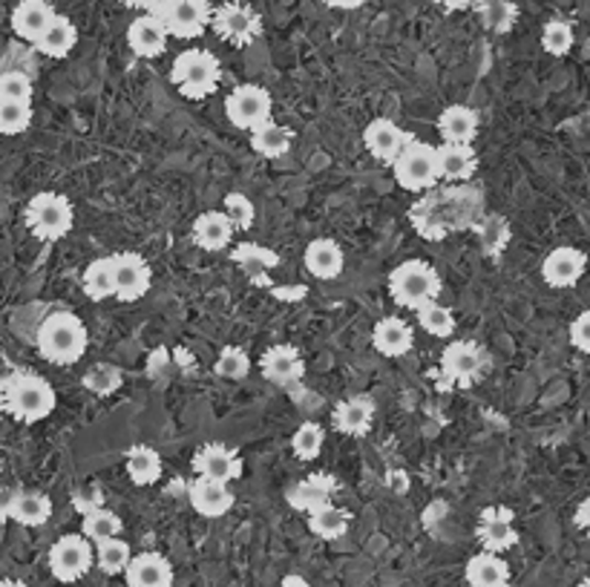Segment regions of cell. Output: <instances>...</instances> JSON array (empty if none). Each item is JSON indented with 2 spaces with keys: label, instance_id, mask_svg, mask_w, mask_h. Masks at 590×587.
<instances>
[{
  "label": "cell",
  "instance_id": "6da1fadb",
  "mask_svg": "<svg viewBox=\"0 0 590 587\" xmlns=\"http://www.w3.org/2000/svg\"><path fill=\"white\" fill-rule=\"evenodd\" d=\"M3 410L21 424H41L58 406L53 383L35 372H12L0 383Z\"/></svg>",
  "mask_w": 590,
  "mask_h": 587
},
{
  "label": "cell",
  "instance_id": "7a4b0ae2",
  "mask_svg": "<svg viewBox=\"0 0 590 587\" xmlns=\"http://www.w3.org/2000/svg\"><path fill=\"white\" fill-rule=\"evenodd\" d=\"M35 346L37 355L50 363L75 366L87 355L90 335H87L81 317H75L73 312H53L37 326Z\"/></svg>",
  "mask_w": 590,
  "mask_h": 587
},
{
  "label": "cell",
  "instance_id": "3957f363",
  "mask_svg": "<svg viewBox=\"0 0 590 587\" xmlns=\"http://www.w3.org/2000/svg\"><path fill=\"white\" fill-rule=\"evenodd\" d=\"M444 289L441 274L426 260H406L389 274V294L406 312H418L424 305L438 303Z\"/></svg>",
  "mask_w": 590,
  "mask_h": 587
},
{
  "label": "cell",
  "instance_id": "277c9868",
  "mask_svg": "<svg viewBox=\"0 0 590 587\" xmlns=\"http://www.w3.org/2000/svg\"><path fill=\"white\" fill-rule=\"evenodd\" d=\"M222 81V64L210 50H185L176 55L171 67V84L179 89V96L190 98V101H203V98L214 96Z\"/></svg>",
  "mask_w": 590,
  "mask_h": 587
},
{
  "label": "cell",
  "instance_id": "5b68a950",
  "mask_svg": "<svg viewBox=\"0 0 590 587\" xmlns=\"http://www.w3.org/2000/svg\"><path fill=\"white\" fill-rule=\"evenodd\" d=\"M23 222L30 228V233L41 242H58L67 237L75 225V208L73 202L64 194H35L23 210Z\"/></svg>",
  "mask_w": 590,
  "mask_h": 587
},
{
  "label": "cell",
  "instance_id": "8992f818",
  "mask_svg": "<svg viewBox=\"0 0 590 587\" xmlns=\"http://www.w3.org/2000/svg\"><path fill=\"white\" fill-rule=\"evenodd\" d=\"M392 173H395L397 187H404L409 194L433 191V187L441 182L435 148L433 144L418 142V139H412V142L401 150V156L392 162Z\"/></svg>",
  "mask_w": 590,
  "mask_h": 587
},
{
  "label": "cell",
  "instance_id": "52a82bcc",
  "mask_svg": "<svg viewBox=\"0 0 590 587\" xmlns=\"http://www.w3.org/2000/svg\"><path fill=\"white\" fill-rule=\"evenodd\" d=\"M46 562H50V573L55 579L64 581V585H73V581L84 579L90 573V567L96 565V544L84 533L61 535L58 542L50 547Z\"/></svg>",
  "mask_w": 590,
  "mask_h": 587
},
{
  "label": "cell",
  "instance_id": "ba28073f",
  "mask_svg": "<svg viewBox=\"0 0 590 587\" xmlns=\"http://www.w3.org/2000/svg\"><path fill=\"white\" fill-rule=\"evenodd\" d=\"M210 30L231 46H251L262 37V18L254 7H248L242 0H228L222 7L214 9Z\"/></svg>",
  "mask_w": 590,
  "mask_h": 587
},
{
  "label": "cell",
  "instance_id": "9c48e42d",
  "mask_svg": "<svg viewBox=\"0 0 590 587\" xmlns=\"http://www.w3.org/2000/svg\"><path fill=\"white\" fill-rule=\"evenodd\" d=\"M271 112H274V98L260 84H240L225 98V116L237 130H245V133L271 121Z\"/></svg>",
  "mask_w": 590,
  "mask_h": 587
},
{
  "label": "cell",
  "instance_id": "30bf717a",
  "mask_svg": "<svg viewBox=\"0 0 590 587\" xmlns=\"http://www.w3.org/2000/svg\"><path fill=\"white\" fill-rule=\"evenodd\" d=\"M194 472L199 478H210V481H240L242 472H245V464H242V455L228 444H205L194 453V461H190Z\"/></svg>",
  "mask_w": 590,
  "mask_h": 587
},
{
  "label": "cell",
  "instance_id": "8fae6325",
  "mask_svg": "<svg viewBox=\"0 0 590 587\" xmlns=\"http://www.w3.org/2000/svg\"><path fill=\"white\" fill-rule=\"evenodd\" d=\"M112 262H116V300H121V303L142 300L150 291V285H153L150 262L135 251L112 253Z\"/></svg>",
  "mask_w": 590,
  "mask_h": 587
},
{
  "label": "cell",
  "instance_id": "7c38bea8",
  "mask_svg": "<svg viewBox=\"0 0 590 587\" xmlns=\"http://www.w3.org/2000/svg\"><path fill=\"white\" fill-rule=\"evenodd\" d=\"M476 535L484 551L490 553H507L518 544V530H516V513L510 507H484L479 515V528Z\"/></svg>",
  "mask_w": 590,
  "mask_h": 587
},
{
  "label": "cell",
  "instance_id": "4fadbf2b",
  "mask_svg": "<svg viewBox=\"0 0 590 587\" xmlns=\"http://www.w3.org/2000/svg\"><path fill=\"white\" fill-rule=\"evenodd\" d=\"M584 271H588V253L570 246L554 248L542 262V280L550 289H573Z\"/></svg>",
  "mask_w": 590,
  "mask_h": 587
},
{
  "label": "cell",
  "instance_id": "5bb4252c",
  "mask_svg": "<svg viewBox=\"0 0 590 587\" xmlns=\"http://www.w3.org/2000/svg\"><path fill=\"white\" fill-rule=\"evenodd\" d=\"M210 21H214L210 0H176L165 15L171 37H182V41H194V37L205 35V30H210Z\"/></svg>",
  "mask_w": 590,
  "mask_h": 587
},
{
  "label": "cell",
  "instance_id": "9a60e30c",
  "mask_svg": "<svg viewBox=\"0 0 590 587\" xmlns=\"http://www.w3.org/2000/svg\"><path fill=\"white\" fill-rule=\"evenodd\" d=\"M260 372L274 387H288V383L303 380L306 363H303V355L297 351V346H292V343H274L260 357Z\"/></svg>",
  "mask_w": 590,
  "mask_h": 587
},
{
  "label": "cell",
  "instance_id": "2e32d148",
  "mask_svg": "<svg viewBox=\"0 0 590 587\" xmlns=\"http://www.w3.org/2000/svg\"><path fill=\"white\" fill-rule=\"evenodd\" d=\"M441 374L447 383L470 387L481 374V349L472 340H449L441 355Z\"/></svg>",
  "mask_w": 590,
  "mask_h": 587
},
{
  "label": "cell",
  "instance_id": "e0dca14e",
  "mask_svg": "<svg viewBox=\"0 0 590 587\" xmlns=\"http://www.w3.org/2000/svg\"><path fill=\"white\" fill-rule=\"evenodd\" d=\"M409 142L412 139L406 135L404 127L397 124V121L386 119V116L372 119L367 124V130H363V144H367V150L378 159V162L392 164Z\"/></svg>",
  "mask_w": 590,
  "mask_h": 587
},
{
  "label": "cell",
  "instance_id": "ac0fdd59",
  "mask_svg": "<svg viewBox=\"0 0 590 587\" xmlns=\"http://www.w3.org/2000/svg\"><path fill=\"white\" fill-rule=\"evenodd\" d=\"M187 501L203 519H222L233 510V492L228 490V483L199 476L187 487Z\"/></svg>",
  "mask_w": 590,
  "mask_h": 587
},
{
  "label": "cell",
  "instance_id": "d6986e66",
  "mask_svg": "<svg viewBox=\"0 0 590 587\" xmlns=\"http://www.w3.org/2000/svg\"><path fill=\"white\" fill-rule=\"evenodd\" d=\"M167 41H171V32H167L165 21L156 15H148V12L135 18L128 26V46L139 58H159V55H165Z\"/></svg>",
  "mask_w": 590,
  "mask_h": 587
},
{
  "label": "cell",
  "instance_id": "ffe728a7",
  "mask_svg": "<svg viewBox=\"0 0 590 587\" xmlns=\"http://www.w3.org/2000/svg\"><path fill=\"white\" fill-rule=\"evenodd\" d=\"M124 579H128V587H173L176 573H173L171 558L156 551H144L135 553L124 570Z\"/></svg>",
  "mask_w": 590,
  "mask_h": 587
},
{
  "label": "cell",
  "instance_id": "44dd1931",
  "mask_svg": "<svg viewBox=\"0 0 590 587\" xmlns=\"http://www.w3.org/2000/svg\"><path fill=\"white\" fill-rule=\"evenodd\" d=\"M303 262H306V271L314 280L329 283V280H337V276L343 274L346 253L337 239L320 237L308 242L306 253H303Z\"/></svg>",
  "mask_w": 590,
  "mask_h": 587
},
{
  "label": "cell",
  "instance_id": "7402d4cb",
  "mask_svg": "<svg viewBox=\"0 0 590 587\" xmlns=\"http://www.w3.org/2000/svg\"><path fill=\"white\" fill-rule=\"evenodd\" d=\"M233 231H237V228H233V222L228 219L225 210H205V214L196 216L194 225H190V239H194L196 248L217 253L231 246Z\"/></svg>",
  "mask_w": 590,
  "mask_h": 587
},
{
  "label": "cell",
  "instance_id": "603a6c76",
  "mask_svg": "<svg viewBox=\"0 0 590 587\" xmlns=\"http://www.w3.org/2000/svg\"><path fill=\"white\" fill-rule=\"evenodd\" d=\"M435 159H438V173H441L444 182H470L479 171V153L472 144H452L441 142L435 148Z\"/></svg>",
  "mask_w": 590,
  "mask_h": 587
},
{
  "label": "cell",
  "instance_id": "cb8c5ba5",
  "mask_svg": "<svg viewBox=\"0 0 590 587\" xmlns=\"http://www.w3.org/2000/svg\"><path fill=\"white\" fill-rule=\"evenodd\" d=\"M53 3L50 0H21L15 9H12V32H15L21 41H30L35 46V41L50 30V23L55 21Z\"/></svg>",
  "mask_w": 590,
  "mask_h": 587
},
{
  "label": "cell",
  "instance_id": "d4e9b609",
  "mask_svg": "<svg viewBox=\"0 0 590 587\" xmlns=\"http://www.w3.org/2000/svg\"><path fill=\"white\" fill-rule=\"evenodd\" d=\"M372 346L383 357H406L415 346V331L404 317H381L372 328Z\"/></svg>",
  "mask_w": 590,
  "mask_h": 587
},
{
  "label": "cell",
  "instance_id": "484cf974",
  "mask_svg": "<svg viewBox=\"0 0 590 587\" xmlns=\"http://www.w3.org/2000/svg\"><path fill=\"white\" fill-rule=\"evenodd\" d=\"M331 424L346 438H363L374 424V403L369 398H363V394L340 401L335 406V412H331Z\"/></svg>",
  "mask_w": 590,
  "mask_h": 587
},
{
  "label": "cell",
  "instance_id": "4316f807",
  "mask_svg": "<svg viewBox=\"0 0 590 587\" xmlns=\"http://www.w3.org/2000/svg\"><path fill=\"white\" fill-rule=\"evenodd\" d=\"M481 130L479 112L467 105H449L444 107L441 116H438V133H441V142L452 144H472L476 135Z\"/></svg>",
  "mask_w": 590,
  "mask_h": 587
},
{
  "label": "cell",
  "instance_id": "83f0119b",
  "mask_svg": "<svg viewBox=\"0 0 590 587\" xmlns=\"http://www.w3.org/2000/svg\"><path fill=\"white\" fill-rule=\"evenodd\" d=\"M463 579L470 587H510L513 576H510V565L501 558V553L481 551L470 556L463 567Z\"/></svg>",
  "mask_w": 590,
  "mask_h": 587
},
{
  "label": "cell",
  "instance_id": "f1b7e54d",
  "mask_svg": "<svg viewBox=\"0 0 590 587\" xmlns=\"http://www.w3.org/2000/svg\"><path fill=\"white\" fill-rule=\"evenodd\" d=\"M337 492V481L331 476H308L306 481H299L297 487L288 490V504L299 513H314L323 504H329L331 496Z\"/></svg>",
  "mask_w": 590,
  "mask_h": 587
},
{
  "label": "cell",
  "instance_id": "f546056e",
  "mask_svg": "<svg viewBox=\"0 0 590 587\" xmlns=\"http://www.w3.org/2000/svg\"><path fill=\"white\" fill-rule=\"evenodd\" d=\"M78 44V30L67 15H55V21L50 23V30L35 41V50L46 58H67L69 53Z\"/></svg>",
  "mask_w": 590,
  "mask_h": 587
},
{
  "label": "cell",
  "instance_id": "4dcf8cb0",
  "mask_svg": "<svg viewBox=\"0 0 590 587\" xmlns=\"http://www.w3.org/2000/svg\"><path fill=\"white\" fill-rule=\"evenodd\" d=\"M251 148L254 153H260L262 159H283L288 150L294 148V133L285 124H277L271 119L262 127L251 130Z\"/></svg>",
  "mask_w": 590,
  "mask_h": 587
},
{
  "label": "cell",
  "instance_id": "1f68e13d",
  "mask_svg": "<svg viewBox=\"0 0 590 587\" xmlns=\"http://www.w3.org/2000/svg\"><path fill=\"white\" fill-rule=\"evenodd\" d=\"M53 519V499L35 490H18L15 504H12V521L21 528H44Z\"/></svg>",
  "mask_w": 590,
  "mask_h": 587
},
{
  "label": "cell",
  "instance_id": "d6a6232c",
  "mask_svg": "<svg viewBox=\"0 0 590 587\" xmlns=\"http://www.w3.org/2000/svg\"><path fill=\"white\" fill-rule=\"evenodd\" d=\"M231 260L237 262V265H240L242 271L248 274V280L256 285L269 283V271L271 268L280 265L277 253L269 251V248H262V246H251V242H245V246H240V248H233Z\"/></svg>",
  "mask_w": 590,
  "mask_h": 587
},
{
  "label": "cell",
  "instance_id": "836d02e7",
  "mask_svg": "<svg viewBox=\"0 0 590 587\" xmlns=\"http://www.w3.org/2000/svg\"><path fill=\"white\" fill-rule=\"evenodd\" d=\"M81 285L84 294L92 303H105V300L116 297V262H112V257H98L84 268Z\"/></svg>",
  "mask_w": 590,
  "mask_h": 587
},
{
  "label": "cell",
  "instance_id": "e575fe53",
  "mask_svg": "<svg viewBox=\"0 0 590 587\" xmlns=\"http://www.w3.org/2000/svg\"><path fill=\"white\" fill-rule=\"evenodd\" d=\"M349 524H351L349 510L331 504V501L329 504H323L320 510L308 513V530H312L317 539H323V542H337V539H343V535L349 533Z\"/></svg>",
  "mask_w": 590,
  "mask_h": 587
},
{
  "label": "cell",
  "instance_id": "d590c367",
  "mask_svg": "<svg viewBox=\"0 0 590 587\" xmlns=\"http://www.w3.org/2000/svg\"><path fill=\"white\" fill-rule=\"evenodd\" d=\"M128 476L135 487H150V483H156L162 478V455L148 444L133 446L128 453Z\"/></svg>",
  "mask_w": 590,
  "mask_h": 587
},
{
  "label": "cell",
  "instance_id": "8d00e7d4",
  "mask_svg": "<svg viewBox=\"0 0 590 587\" xmlns=\"http://www.w3.org/2000/svg\"><path fill=\"white\" fill-rule=\"evenodd\" d=\"M121 530H124V521L119 515L107 510V507H87L84 510L81 533L90 539L92 544L110 542V539H119Z\"/></svg>",
  "mask_w": 590,
  "mask_h": 587
},
{
  "label": "cell",
  "instance_id": "74e56055",
  "mask_svg": "<svg viewBox=\"0 0 590 587\" xmlns=\"http://www.w3.org/2000/svg\"><path fill=\"white\" fill-rule=\"evenodd\" d=\"M476 9H479L481 23L495 35H507L518 21V7L513 0H481Z\"/></svg>",
  "mask_w": 590,
  "mask_h": 587
},
{
  "label": "cell",
  "instance_id": "f35d334b",
  "mask_svg": "<svg viewBox=\"0 0 590 587\" xmlns=\"http://www.w3.org/2000/svg\"><path fill=\"white\" fill-rule=\"evenodd\" d=\"M133 562V551H130V544L124 539H110V542L96 544V565L98 570L107 573V576H119L124 573Z\"/></svg>",
  "mask_w": 590,
  "mask_h": 587
},
{
  "label": "cell",
  "instance_id": "ab89813d",
  "mask_svg": "<svg viewBox=\"0 0 590 587\" xmlns=\"http://www.w3.org/2000/svg\"><path fill=\"white\" fill-rule=\"evenodd\" d=\"M415 314H418V326L424 328L426 335L438 337V340H449V337L456 335V317H452L447 305L429 303Z\"/></svg>",
  "mask_w": 590,
  "mask_h": 587
},
{
  "label": "cell",
  "instance_id": "60d3db41",
  "mask_svg": "<svg viewBox=\"0 0 590 587\" xmlns=\"http://www.w3.org/2000/svg\"><path fill=\"white\" fill-rule=\"evenodd\" d=\"M323 446H326V430L320 424H314V421H303L294 432L292 453L297 455L299 461H314V458H320Z\"/></svg>",
  "mask_w": 590,
  "mask_h": 587
},
{
  "label": "cell",
  "instance_id": "b9f144b4",
  "mask_svg": "<svg viewBox=\"0 0 590 587\" xmlns=\"http://www.w3.org/2000/svg\"><path fill=\"white\" fill-rule=\"evenodd\" d=\"M573 26L568 21H561V18H554V21H547L542 26V50L547 55H554V58H565L573 50Z\"/></svg>",
  "mask_w": 590,
  "mask_h": 587
},
{
  "label": "cell",
  "instance_id": "7bdbcfd3",
  "mask_svg": "<svg viewBox=\"0 0 590 587\" xmlns=\"http://www.w3.org/2000/svg\"><path fill=\"white\" fill-rule=\"evenodd\" d=\"M121 383H124V374H121L119 366L112 363H92L84 374V389L98 398H107V394L119 392Z\"/></svg>",
  "mask_w": 590,
  "mask_h": 587
},
{
  "label": "cell",
  "instance_id": "ee69618b",
  "mask_svg": "<svg viewBox=\"0 0 590 587\" xmlns=\"http://www.w3.org/2000/svg\"><path fill=\"white\" fill-rule=\"evenodd\" d=\"M32 124V105L30 101H12L0 98V135H21Z\"/></svg>",
  "mask_w": 590,
  "mask_h": 587
},
{
  "label": "cell",
  "instance_id": "f6af8a7d",
  "mask_svg": "<svg viewBox=\"0 0 590 587\" xmlns=\"http://www.w3.org/2000/svg\"><path fill=\"white\" fill-rule=\"evenodd\" d=\"M214 372L222 380H242L251 372V357H248V351L240 349V346H225V349L219 351L217 363H214Z\"/></svg>",
  "mask_w": 590,
  "mask_h": 587
},
{
  "label": "cell",
  "instance_id": "bcb514c9",
  "mask_svg": "<svg viewBox=\"0 0 590 587\" xmlns=\"http://www.w3.org/2000/svg\"><path fill=\"white\" fill-rule=\"evenodd\" d=\"M222 210L228 214V219H231L237 231H248V228H251V225H254V219H256L254 202L248 199L245 194H240V191H231V194H225Z\"/></svg>",
  "mask_w": 590,
  "mask_h": 587
},
{
  "label": "cell",
  "instance_id": "7dc6e473",
  "mask_svg": "<svg viewBox=\"0 0 590 587\" xmlns=\"http://www.w3.org/2000/svg\"><path fill=\"white\" fill-rule=\"evenodd\" d=\"M35 96L32 78L23 69H7L0 73V98H12V101H30Z\"/></svg>",
  "mask_w": 590,
  "mask_h": 587
},
{
  "label": "cell",
  "instance_id": "c3c4849f",
  "mask_svg": "<svg viewBox=\"0 0 590 587\" xmlns=\"http://www.w3.org/2000/svg\"><path fill=\"white\" fill-rule=\"evenodd\" d=\"M510 242V222L501 219V216H490L484 225H481V246L490 257H499Z\"/></svg>",
  "mask_w": 590,
  "mask_h": 587
},
{
  "label": "cell",
  "instance_id": "681fc988",
  "mask_svg": "<svg viewBox=\"0 0 590 587\" xmlns=\"http://www.w3.org/2000/svg\"><path fill=\"white\" fill-rule=\"evenodd\" d=\"M570 343H573V349H579L582 355H590V308L570 323Z\"/></svg>",
  "mask_w": 590,
  "mask_h": 587
},
{
  "label": "cell",
  "instance_id": "f907efd6",
  "mask_svg": "<svg viewBox=\"0 0 590 587\" xmlns=\"http://www.w3.org/2000/svg\"><path fill=\"white\" fill-rule=\"evenodd\" d=\"M15 496H18V490L0 483V524L12 519V504H15Z\"/></svg>",
  "mask_w": 590,
  "mask_h": 587
},
{
  "label": "cell",
  "instance_id": "816d5d0a",
  "mask_svg": "<svg viewBox=\"0 0 590 587\" xmlns=\"http://www.w3.org/2000/svg\"><path fill=\"white\" fill-rule=\"evenodd\" d=\"M173 3H176V0H144L142 9L148 12V15H156L165 21V15L173 9Z\"/></svg>",
  "mask_w": 590,
  "mask_h": 587
},
{
  "label": "cell",
  "instance_id": "f5cc1de1",
  "mask_svg": "<svg viewBox=\"0 0 590 587\" xmlns=\"http://www.w3.org/2000/svg\"><path fill=\"white\" fill-rule=\"evenodd\" d=\"M573 524L582 530L584 535H590V499L579 501V507H576V513H573Z\"/></svg>",
  "mask_w": 590,
  "mask_h": 587
},
{
  "label": "cell",
  "instance_id": "db71d44e",
  "mask_svg": "<svg viewBox=\"0 0 590 587\" xmlns=\"http://www.w3.org/2000/svg\"><path fill=\"white\" fill-rule=\"evenodd\" d=\"M323 3H326L329 9H343V12L363 7V0H323Z\"/></svg>",
  "mask_w": 590,
  "mask_h": 587
},
{
  "label": "cell",
  "instance_id": "11a10c76",
  "mask_svg": "<svg viewBox=\"0 0 590 587\" xmlns=\"http://www.w3.org/2000/svg\"><path fill=\"white\" fill-rule=\"evenodd\" d=\"M429 3H435V7L449 9V12H456V9H467V7H470V0H429Z\"/></svg>",
  "mask_w": 590,
  "mask_h": 587
},
{
  "label": "cell",
  "instance_id": "9f6ffc18",
  "mask_svg": "<svg viewBox=\"0 0 590 587\" xmlns=\"http://www.w3.org/2000/svg\"><path fill=\"white\" fill-rule=\"evenodd\" d=\"M283 587H312V585H308V579L297 576V573H288L283 579Z\"/></svg>",
  "mask_w": 590,
  "mask_h": 587
},
{
  "label": "cell",
  "instance_id": "6f0895ef",
  "mask_svg": "<svg viewBox=\"0 0 590 587\" xmlns=\"http://www.w3.org/2000/svg\"><path fill=\"white\" fill-rule=\"evenodd\" d=\"M121 3H124V7H139V9H142L144 0H121Z\"/></svg>",
  "mask_w": 590,
  "mask_h": 587
},
{
  "label": "cell",
  "instance_id": "680465c9",
  "mask_svg": "<svg viewBox=\"0 0 590 587\" xmlns=\"http://www.w3.org/2000/svg\"><path fill=\"white\" fill-rule=\"evenodd\" d=\"M576 587H590V576H584V579L579 581V585H576Z\"/></svg>",
  "mask_w": 590,
  "mask_h": 587
},
{
  "label": "cell",
  "instance_id": "91938a15",
  "mask_svg": "<svg viewBox=\"0 0 590 587\" xmlns=\"http://www.w3.org/2000/svg\"><path fill=\"white\" fill-rule=\"evenodd\" d=\"M0 417H3V398H0Z\"/></svg>",
  "mask_w": 590,
  "mask_h": 587
}]
</instances>
